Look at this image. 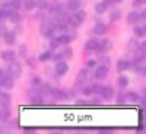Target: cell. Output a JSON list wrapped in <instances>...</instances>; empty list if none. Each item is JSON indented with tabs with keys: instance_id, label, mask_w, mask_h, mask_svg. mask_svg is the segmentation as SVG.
<instances>
[{
	"instance_id": "7a4b0ae2",
	"label": "cell",
	"mask_w": 146,
	"mask_h": 134,
	"mask_svg": "<svg viewBox=\"0 0 146 134\" xmlns=\"http://www.w3.org/2000/svg\"><path fill=\"white\" fill-rule=\"evenodd\" d=\"M94 75H95V79H98V80L105 79L107 75H108V67H107V66H100V67H96Z\"/></svg>"
},
{
	"instance_id": "4fadbf2b",
	"label": "cell",
	"mask_w": 146,
	"mask_h": 134,
	"mask_svg": "<svg viewBox=\"0 0 146 134\" xmlns=\"http://www.w3.org/2000/svg\"><path fill=\"white\" fill-rule=\"evenodd\" d=\"M98 41L96 40H89L88 42H86V45H85V48H86L88 51H94V50H98Z\"/></svg>"
},
{
	"instance_id": "3957f363",
	"label": "cell",
	"mask_w": 146,
	"mask_h": 134,
	"mask_svg": "<svg viewBox=\"0 0 146 134\" xmlns=\"http://www.w3.org/2000/svg\"><path fill=\"white\" fill-rule=\"evenodd\" d=\"M13 84H15V82H13V77L12 76H2L0 77V86H5L6 89H12L13 88Z\"/></svg>"
},
{
	"instance_id": "5b68a950",
	"label": "cell",
	"mask_w": 146,
	"mask_h": 134,
	"mask_svg": "<svg viewBox=\"0 0 146 134\" xmlns=\"http://www.w3.org/2000/svg\"><path fill=\"white\" fill-rule=\"evenodd\" d=\"M67 63L66 61H57V66H56V73L58 76H63L67 73Z\"/></svg>"
},
{
	"instance_id": "ac0fdd59",
	"label": "cell",
	"mask_w": 146,
	"mask_h": 134,
	"mask_svg": "<svg viewBox=\"0 0 146 134\" xmlns=\"http://www.w3.org/2000/svg\"><path fill=\"white\" fill-rule=\"evenodd\" d=\"M31 102L34 105H41L42 104V96L41 95H32L31 96Z\"/></svg>"
},
{
	"instance_id": "f1b7e54d",
	"label": "cell",
	"mask_w": 146,
	"mask_h": 134,
	"mask_svg": "<svg viewBox=\"0 0 146 134\" xmlns=\"http://www.w3.org/2000/svg\"><path fill=\"white\" fill-rule=\"evenodd\" d=\"M76 12H78V13H76V16H78V18L80 19V22H83V20H85V18H86V13H85V12H83V10H82V12H79V10H76Z\"/></svg>"
},
{
	"instance_id": "484cf974",
	"label": "cell",
	"mask_w": 146,
	"mask_h": 134,
	"mask_svg": "<svg viewBox=\"0 0 146 134\" xmlns=\"http://www.w3.org/2000/svg\"><path fill=\"white\" fill-rule=\"evenodd\" d=\"M58 41H60V44H69L70 42V36L69 35H60Z\"/></svg>"
},
{
	"instance_id": "ffe728a7",
	"label": "cell",
	"mask_w": 146,
	"mask_h": 134,
	"mask_svg": "<svg viewBox=\"0 0 146 134\" xmlns=\"http://www.w3.org/2000/svg\"><path fill=\"white\" fill-rule=\"evenodd\" d=\"M127 99H129V102H137L140 98H139V95H136L135 92H129L127 93Z\"/></svg>"
},
{
	"instance_id": "d590c367",
	"label": "cell",
	"mask_w": 146,
	"mask_h": 134,
	"mask_svg": "<svg viewBox=\"0 0 146 134\" xmlns=\"http://www.w3.org/2000/svg\"><path fill=\"white\" fill-rule=\"evenodd\" d=\"M32 83H34V84H40V83H41V79H40V77H34V79H32Z\"/></svg>"
},
{
	"instance_id": "f546056e",
	"label": "cell",
	"mask_w": 146,
	"mask_h": 134,
	"mask_svg": "<svg viewBox=\"0 0 146 134\" xmlns=\"http://www.w3.org/2000/svg\"><path fill=\"white\" fill-rule=\"evenodd\" d=\"M91 88H92V92H94V93H100L102 86H101V84H92Z\"/></svg>"
},
{
	"instance_id": "b9f144b4",
	"label": "cell",
	"mask_w": 146,
	"mask_h": 134,
	"mask_svg": "<svg viewBox=\"0 0 146 134\" xmlns=\"http://www.w3.org/2000/svg\"><path fill=\"white\" fill-rule=\"evenodd\" d=\"M140 2H145V0H140Z\"/></svg>"
},
{
	"instance_id": "ba28073f",
	"label": "cell",
	"mask_w": 146,
	"mask_h": 134,
	"mask_svg": "<svg viewBox=\"0 0 146 134\" xmlns=\"http://www.w3.org/2000/svg\"><path fill=\"white\" fill-rule=\"evenodd\" d=\"M15 41H16V35H15V32H12V31L5 32V42H6L7 45L15 44Z\"/></svg>"
},
{
	"instance_id": "e575fe53",
	"label": "cell",
	"mask_w": 146,
	"mask_h": 134,
	"mask_svg": "<svg viewBox=\"0 0 146 134\" xmlns=\"http://www.w3.org/2000/svg\"><path fill=\"white\" fill-rule=\"evenodd\" d=\"M72 54H73V51L70 50V48H67V50L63 53V55H64V57H72Z\"/></svg>"
},
{
	"instance_id": "1f68e13d",
	"label": "cell",
	"mask_w": 146,
	"mask_h": 134,
	"mask_svg": "<svg viewBox=\"0 0 146 134\" xmlns=\"http://www.w3.org/2000/svg\"><path fill=\"white\" fill-rule=\"evenodd\" d=\"M6 118H9V111L7 109H5L3 112H0V119H6Z\"/></svg>"
},
{
	"instance_id": "e0dca14e",
	"label": "cell",
	"mask_w": 146,
	"mask_h": 134,
	"mask_svg": "<svg viewBox=\"0 0 146 134\" xmlns=\"http://www.w3.org/2000/svg\"><path fill=\"white\" fill-rule=\"evenodd\" d=\"M51 93H53V96L54 98H57V99H66L67 96L63 93V90H58V89H56V90H51Z\"/></svg>"
},
{
	"instance_id": "30bf717a",
	"label": "cell",
	"mask_w": 146,
	"mask_h": 134,
	"mask_svg": "<svg viewBox=\"0 0 146 134\" xmlns=\"http://www.w3.org/2000/svg\"><path fill=\"white\" fill-rule=\"evenodd\" d=\"M111 47H113L111 41H110V40H104V41H101L98 44V51H108Z\"/></svg>"
},
{
	"instance_id": "ab89813d",
	"label": "cell",
	"mask_w": 146,
	"mask_h": 134,
	"mask_svg": "<svg viewBox=\"0 0 146 134\" xmlns=\"http://www.w3.org/2000/svg\"><path fill=\"white\" fill-rule=\"evenodd\" d=\"M113 2H115V3H121L123 0H113Z\"/></svg>"
},
{
	"instance_id": "8fae6325",
	"label": "cell",
	"mask_w": 146,
	"mask_h": 134,
	"mask_svg": "<svg viewBox=\"0 0 146 134\" xmlns=\"http://www.w3.org/2000/svg\"><path fill=\"white\" fill-rule=\"evenodd\" d=\"M0 55H2V58L5 60V61H12V60L15 58V53L12 50H6V51H2L0 53Z\"/></svg>"
},
{
	"instance_id": "44dd1931",
	"label": "cell",
	"mask_w": 146,
	"mask_h": 134,
	"mask_svg": "<svg viewBox=\"0 0 146 134\" xmlns=\"http://www.w3.org/2000/svg\"><path fill=\"white\" fill-rule=\"evenodd\" d=\"M51 57H53V54H51L50 51H44V53L40 55V61H48Z\"/></svg>"
},
{
	"instance_id": "9a60e30c",
	"label": "cell",
	"mask_w": 146,
	"mask_h": 134,
	"mask_svg": "<svg viewBox=\"0 0 146 134\" xmlns=\"http://www.w3.org/2000/svg\"><path fill=\"white\" fill-rule=\"evenodd\" d=\"M130 67V63L129 61H124V60H120V61L117 63V69L120 70V71H123V70H126V69H129Z\"/></svg>"
},
{
	"instance_id": "7c38bea8",
	"label": "cell",
	"mask_w": 146,
	"mask_h": 134,
	"mask_svg": "<svg viewBox=\"0 0 146 134\" xmlns=\"http://www.w3.org/2000/svg\"><path fill=\"white\" fill-rule=\"evenodd\" d=\"M94 32H95L96 35H102V34H105V32H107V26L104 25V23L98 22V23L95 25V28H94Z\"/></svg>"
},
{
	"instance_id": "8d00e7d4",
	"label": "cell",
	"mask_w": 146,
	"mask_h": 134,
	"mask_svg": "<svg viewBox=\"0 0 146 134\" xmlns=\"http://www.w3.org/2000/svg\"><path fill=\"white\" fill-rule=\"evenodd\" d=\"M95 64H96V61H95V60H89V61H88V66H89V67H94Z\"/></svg>"
},
{
	"instance_id": "d4e9b609",
	"label": "cell",
	"mask_w": 146,
	"mask_h": 134,
	"mask_svg": "<svg viewBox=\"0 0 146 134\" xmlns=\"http://www.w3.org/2000/svg\"><path fill=\"white\" fill-rule=\"evenodd\" d=\"M95 10H96V13L101 15V13H104V12L107 10V6H105L104 3H98V5L95 6Z\"/></svg>"
},
{
	"instance_id": "2e32d148",
	"label": "cell",
	"mask_w": 146,
	"mask_h": 134,
	"mask_svg": "<svg viewBox=\"0 0 146 134\" xmlns=\"http://www.w3.org/2000/svg\"><path fill=\"white\" fill-rule=\"evenodd\" d=\"M23 6H25L27 10H32V9H35L36 2L35 0H25V2H23Z\"/></svg>"
},
{
	"instance_id": "836d02e7",
	"label": "cell",
	"mask_w": 146,
	"mask_h": 134,
	"mask_svg": "<svg viewBox=\"0 0 146 134\" xmlns=\"http://www.w3.org/2000/svg\"><path fill=\"white\" fill-rule=\"evenodd\" d=\"M58 45H60V41H58V38H54V40L51 41V47H53V48H57Z\"/></svg>"
},
{
	"instance_id": "d6986e66",
	"label": "cell",
	"mask_w": 146,
	"mask_h": 134,
	"mask_svg": "<svg viewBox=\"0 0 146 134\" xmlns=\"http://www.w3.org/2000/svg\"><path fill=\"white\" fill-rule=\"evenodd\" d=\"M67 22L70 23L72 26H79L80 23H82V22H80V19H79L76 15H75V16H72V18H69V20H67Z\"/></svg>"
},
{
	"instance_id": "f35d334b",
	"label": "cell",
	"mask_w": 146,
	"mask_h": 134,
	"mask_svg": "<svg viewBox=\"0 0 146 134\" xmlns=\"http://www.w3.org/2000/svg\"><path fill=\"white\" fill-rule=\"evenodd\" d=\"M62 57H63V54H56V60H57V61H60V60H62Z\"/></svg>"
},
{
	"instance_id": "9c48e42d",
	"label": "cell",
	"mask_w": 146,
	"mask_h": 134,
	"mask_svg": "<svg viewBox=\"0 0 146 134\" xmlns=\"http://www.w3.org/2000/svg\"><path fill=\"white\" fill-rule=\"evenodd\" d=\"M67 7L72 12H76L80 9V0H69L67 2Z\"/></svg>"
},
{
	"instance_id": "4dcf8cb0",
	"label": "cell",
	"mask_w": 146,
	"mask_h": 134,
	"mask_svg": "<svg viewBox=\"0 0 146 134\" xmlns=\"http://www.w3.org/2000/svg\"><path fill=\"white\" fill-rule=\"evenodd\" d=\"M83 95H86V96L92 95V88H91V86H85V88H83Z\"/></svg>"
},
{
	"instance_id": "52a82bcc",
	"label": "cell",
	"mask_w": 146,
	"mask_h": 134,
	"mask_svg": "<svg viewBox=\"0 0 146 134\" xmlns=\"http://www.w3.org/2000/svg\"><path fill=\"white\" fill-rule=\"evenodd\" d=\"M10 101H12V98H10L9 93H0V105H2L5 109H9Z\"/></svg>"
},
{
	"instance_id": "277c9868",
	"label": "cell",
	"mask_w": 146,
	"mask_h": 134,
	"mask_svg": "<svg viewBox=\"0 0 146 134\" xmlns=\"http://www.w3.org/2000/svg\"><path fill=\"white\" fill-rule=\"evenodd\" d=\"M40 32H41L42 36H45V38H50V36H53L54 31H53L51 25H48V23H42L41 28H40Z\"/></svg>"
},
{
	"instance_id": "8992f818",
	"label": "cell",
	"mask_w": 146,
	"mask_h": 134,
	"mask_svg": "<svg viewBox=\"0 0 146 134\" xmlns=\"http://www.w3.org/2000/svg\"><path fill=\"white\" fill-rule=\"evenodd\" d=\"M100 93H101V96H102L104 99H111L113 95H114V90H113L111 86H102Z\"/></svg>"
},
{
	"instance_id": "83f0119b",
	"label": "cell",
	"mask_w": 146,
	"mask_h": 134,
	"mask_svg": "<svg viewBox=\"0 0 146 134\" xmlns=\"http://www.w3.org/2000/svg\"><path fill=\"white\" fill-rule=\"evenodd\" d=\"M51 90H53V89H51L50 84H44V86L41 88V92H42V93H51Z\"/></svg>"
},
{
	"instance_id": "603a6c76",
	"label": "cell",
	"mask_w": 146,
	"mask_h": 134,
	"mask_svg": "<svg viewBox=\"0 0 146 134\" xmlns=\"http://www.w3.org/2000/svg\"><path fill=\"white\" fill-rule=\"evenodd\" d=\"M145 31H146V28L145 26H136L135 28V34H136V36H145Z\"/></svg>"
},
{
	"instance_id": "60d3db41",
	"label": "cell",
	"mask_w": 146,
	"mask_h": 134,
	"mask_svg": "<svg viewBox=\"0 0 146 134\" xmlns=\"http://www.w3.org/2000/svg\"><path fill=\"white\" fill-rule=\"evenodd\" d=\"M2 76H3V70H2V69H0V77H2Z\"/></svg>"
},
{
	"instance_id": "7402d4cb",
	"label": "cell",
	"mask_w": 146,
	"mask_h": 134,
	"mask_svg": "<svg viewBox=\"0 0 146 134\" xmlns=\"http://www.w3.org/2000/svg\"><path fill=\"white\" fill-rule=\"evenodd\" d=\"M120 18H121V12H120V10H113V12H111V15H110V19L114 20V22L118 20Z\"/></svg>"
},
{
	"instance_id": "cb8c5ba5",
	"label": "cell",
	"mask_w": 146,
	"mask_h": 134,
	"mask_svg": "<svg viewBox=\"0 0 146 134\" xmlns=\"http://www.w3.org/2000/svg\"><path fill=\"white\" fill-rule=\"evenodd\" d=\"M118 84H120V88H126L127 84H129V79H127L126 76L118 77Z\"/></svg>"
},
{
	"instance_id": "d6a6232c",
	"label": "cell",
	"mask_w": 146,
	"mask_h": 134,
	"mask_svg": "<svg viewBox=\"0 0 146 134\" xmlns=\"http://www.w3.org/2000/svg\"><path fill=\"white\" fill-rule=\"evenodd\" d=\"M19 53H21L22 57H25V55H27V47H25V45H22V47L19 48Z\"/></svg>"
},
{
	"instance_id": "74e56055",
	"label": "cell",
	"mask_w": 146,
	"mask_h": 134,
	"mask_svg": "<svg viewBox=\"0 0 146 134\" xmlns=\"http://www.w3.org/2000/svg\"><path fill=\"white\" fill-rule=\"evenodd\" d=\"M102 3H104L105 6H108V5H111V3H114V2H113V0H104Z\"/></svg>"
},
{
	"instance_id": "4316f807",
	"label": "cell",
	"mask_w": 146,
	"mask_h": 134,
	"mask_svg": "<svg viewBox=\"0 0 146 134\" xmlns=\"http://www.w3.org/2000/svg\"><path fill=\"white\" fill-rule=\"evenodd\" d=\"M9 7L18 10V9L21 7V0H10V6H9Z\"/></svg>"
},
{
	"instance_id": "5bb4252c",
	"label": "cell",
	"mask_w": 146,
	"mask_h": 134,
	"mask_svg": "<svg viewBox=\"0 0 146 134\" xmlns=\"http://www.w3.org/2000/svg\"><path fill=\"white\" fill-rule=\"evenodd\" d=\"M139 20V13L137 12H130V13L127 15V22L129 23H136Z\"/></svg>"
},
{
	"instance_id": "6da1fadb",
	"label": "cell",
	"mask_w": 146,
	"mask_h": 134,
	"mask_svg": "<svg viewBox=\"0 0 146 134\" xmlns=\"http://www.w3.org/2000/svg\"><path fill=\"white\" fill-rule=\"evenodd\" d=\"M21 71H22L21 64L15 63L13 60H12L10 64H9V67H7V73H9V76H12L13 79H16V77H19V76H21Z\"/></svg>"
}]
</instances>
